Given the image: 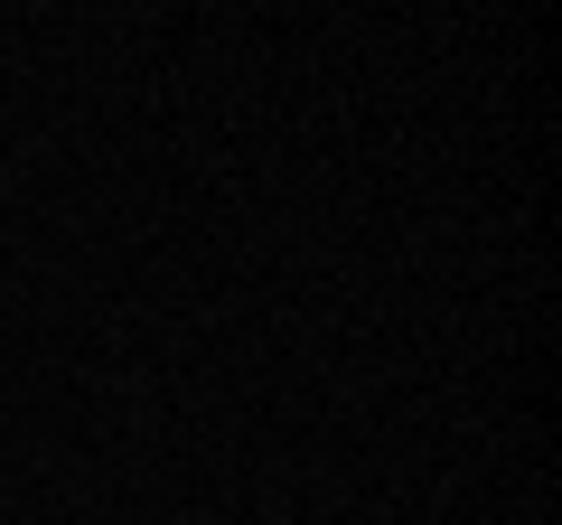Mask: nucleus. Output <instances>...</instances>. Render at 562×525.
Segmentation results:
<instances>
[]
</instances>
